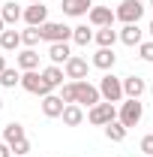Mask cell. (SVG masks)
Masks as SVG:
<instances>
[{"mask_svg": "<svg viewBox=\"0 0 153 157\" xmlns=\"http://www.w3.org/2000/svg\"><path fill=\"white\" fill-rule=\"evenodd\" d=\"M63 76H66V73L60 70L57 63H51V67L42 70V78H45V85H48L51 91H54V88H63Z\"/></svg>", "mask_w": 153, "mask_h": 157, "instance_id": "2e32d148", "label": "cell"}, {"mask_svg": "<svg viewBox=\"0 0 153 157\" xmlns=\"http://www.w3.org/2000/svg\"><path fill=\"white\" fill-rule=\"evenodd\" d=\"M87 60L78 58V55H72V58L63 63V73H66V78H72V82H81V78H87Z\"/></svg>", "mask_w": 153, "mask_h": 157, "instance_id": "ba28073f", "label": "cell"}, {"mask_svg": "<svg viewBox=\"0 0 153 157\" xmlns=\"http://www.w3.org/2000/svg\"><path fill=\"white\" fill-rule=\"evenodd\" d=\"M6 70V55H0V73Z\"/></svg>", "mask_w": 153, "mask_h": 157, "instance_id": "d6a6232c", "label": "cell"}, {"mask_svg": "<svg viewBox=\"0 0 153 157\" xmlns=\"http://www.w3.org/2000/svg\"><path fill=\"white\" fill-rule=\"evenodd\" d=\"M60 97L63 103L69 106V103H78V94H75V82H69V85H63V91H60Z\"/></svg>", "mask_w": 153, "mask_h": 157, "instance_id": "83f0119b", "label": "cell"}, {"mask_svg": "<svg viewBox=\"0 0 153 157\" xmlns=\"http://www.w3.org/2000/svg\"><path fill=\"white\" fill-rule=\"evenodd\" d=\"M27 3H42V0H27Z\"/></svg>", "mask_w": 153, "mask_h": 157, "instance_id": "e575fe53", "label": "cell"}, {"mask_svg": "<svg viewBox=\"0 0 153 157\" xmlns=\"http://www.w3.org/2000/svg\"><path fill=\"white\" fill-rule=\"evenodd\" d=\"M3 30H6V21H3V18H0V33H3Z\"/></svg>", "mask_w": 153, "mask_h": 157, "instance_id": "836d02e7", "label": "cell"}, {"mask_svg": "<svg viewBox=\"0 0 153 157\" xmlns=\"http://www.w3.org/2000/svg\"><path fill=\"white\" fill-rule=\"evenodd\" d=\"M0 3H3V0H0Z\"/></svg>", "mask_w": 153, "mask_h": 157, "instance_id": "ab89813d", "label": "cell"}, {"mask_svg": "<svg viewBox=\"0 0 153 157\" xmlns=\"http://www.w3.org/2000/svg\"><path fill=\"white\" fill-rule=\"evenodd\" d=\"M129 133V127H123L120 121H111V124H105V139H111V142H123Z\"/></svg>", "mask_w": 153, "mask_h": 157, "instance_id": "603a6c76", "label": "cell"}, {"mask_svg": "<svg viewBox=\"0 0 153 157\" xmlns=\"http://www.w3.org/2000/svg\"><path fill=\"white\" fill-rule=\"evenodd\" d=\"M138 58L147 60V63H153V39H150V42H141V45H138Z\"/></svg>", "mask_w": 153, "mask_h": 157, "instance_id": "f1b7e54d", "label": "cell"}, {"mask_svg": "<svg viewBox=\"0 0 153 157\" xmlns=\"http://www.w3.org/2000/svg\"><path fill=\"white\" fill-rule=\"evenodd\" d=\"M39 39H42V30L39 27H30L27 24V30H21V45H27V48H33Z\"/></svg>", "mask_w": 153, "mask_h": 157, "instance_id": "4316f807", "label": "cell"}, {"mask_svg": "<svg viewBox=\"0 0 153 157\" xmlns=\"http://www.w3.org/2000/svg\"><path fill=\"white\" fill-rule=\"evenodd\" d=\"M93 30H87V24H78V27H72V42L75 45H90L93 42Z\"/></svg>", "mask_w": 153, "mask_h": 157, "instance_id": "cb8c5ba5", "label": "cell"}, {"mask_svg": "<svg viewBox=\"0 0 153 157\" xmlns=\"http://www.w3.org/2000/svg\"><path fill=\"white\" fill-rule=\"evenodd\" d=\"M0 157H12V145L9 142H0Z\"/></svg>", "mask_w": 153, "mask_h": 157, "instance_id": "1f68e13d", "label": "cell"}, {"mask_svg": "<svg viewBox=\"0 0 153 157\" xmlns=\"http://www.w3.org/2000/svg\"><path fill=\"white\" fill-rule=\"evenodd\" d=\"M114 60H117L114 48H99V52L93 55V60H90V63H93L96 70H105V73H108V70L114 67Z\"/></svg>", "mask_w": 153, "mask_h": 157, "instance_id": "5bb4252c", "label": "cell"}, {"mask_svg": "<svg viewBox=\"0 0 153 157\" xmlns=\"http://www.w3.org/2000/svg\"><path fill=\"white\" fill-rule=\"evenodd\" d=\"M87 121L93 124V127H105V124H111V121H117V109H114V103H96L93 109L87 112Z\"/></svg>", "mask_w": 153, "mask_h": 157, "instance_id": "3957f363", "label": "cell"}, {"mask_svg": "<svg viewBox=\"0 0 153 157\" xmlns=\"http://www.w3.org/2000/svg\"><path fill=\"white\" fill-rule=\"evenodd\" d=\"M144 118V106H141V100H123V106L117 109V121L123 124V127H135L138 121Z\"/></svg>", "mask_w": 153, "mask_h": 157, "instance_id": "6da1fadb", "label": "cell"}, {"mask_svg": "<svg viewBox=\"0 0 153 157\" xmlns=\"http://www.w3.org/2000/svg\"><path fill=\"white\" fill-rule=\"evenodd\" d=\"M99 91H102V97L108 100V103H123V78L111 76V73H105V76L99 78Z\"/></svg>", "mask_w": 153, "mask_h": 157, "instance_id": "7a4b0ae2", "label": "cell"}, {"mask_svg": "<svg viewBox=\"0 0 153 157\" xmlns=\"http://www.w3.org/2000/svg\"><path fill=\"white\" fill-rule=\"evenodd\" d=\"M150 94H153V85H150Z\"/></svg>", "mask_w": 153, "mask_h": 157, "instance_id": "74e56055", "label": "cell"}, {"mask_svg": "<svg viewBox=\"0 0 153 157\" xmlns=\"http://www.w3.org/2000/svg\"><path fill=\"white\" fill-rule=\"evenodd\" d=\"M60 118H63L66 127H78V124L84 121V109H81L78 103H69V106L63 109V115H60Z\"/></svg>", "mask_w": 153, "mask_h": 157, "instance_id": "e0dca14e", "label": "cell"}, {"mask_svg": "<svg viewBox=\"0 0 153 157\" xmlns=\"http://www.w3.org/2000/svg\"><path fill=\"white\" fill-rule=\"evenodd\" d=\"M27 151H30V142H27V139H18V142L12 145V154L15 157H24Z\"/></svg>", "mask_w": 153, "mask_h": 157, "instance_id": "f546056e", "label": "cell"}, {"mask_svg": "<svg viewBox=\"0 0 153 157\" xmlns=\"http://www.w3.org/2000/svg\"><path fill=\"white\" fill-rule=\"evenodd\" d=\"M141 151H144L147 157H153V133H147V136L141 139Z\"/></svg>", "mask_w": 153, "mask_h": 157, "instance_id": "4dcf8cb0", "label": "cell"}, {"mask_svg": "<svg viewBox=\"0 0 153 157\" xmlns=\"http://www.w3.org/2000/svg\"><path fill=\"white\" fill-rule=\"evenodd\" d=\"M150 36H153V21H150Z\"/></svg>", "mask_w": 153, "mask_h": 157, "instance_id": "d590c367", "label": "cell"}, {"mask_svg": "<svg viewBox=\"0 0 153 157\" xmlns=\"http://www.w3.org/2000/svg\"><path fill=\"white\" fill-rule=\"evenodd\" d=\"M24 21H27L30 27H42V24L48 21V6H42V3H30V6L24 9Z\"/></svg>", "mask_w": 153, "mask_h": 157, "instance_id": "30bf717a", "label": "cell"}, {"mask_svg": "<svg viewBox=\"0 0 153 157\" xmlns=\"http://www.w3.org/2000/svg\"><path fill=\"white\" fill-rule=\"evenodd\" d=\"M0 109H3V100H0Z\"/></svg>", "mask_w": 153, "mask_h": 157, "instance_id": "8d00e7d4", "label": "cell"}, {"mask_svg": "<svg viewBox=\"0 0 153 157\" xmlns=\"http://www.w3.org/2000/svg\"><path fill=\"white\" fill-rule=\"evenodd\" d=\"M114 15L123 21V24H138V18L144 15V3H141V0H123L114 9Z\"/></svg>", "mask_w": 153, "mask_h": 157, "instance_id": "8992f818", "label": "cell"}, {"mask_svg": "<svg viewBox=\"0 0 153 157\" xmlns=\"http://www.w3.org/2000/svg\"><path fill=\"white\" fill-rule=\"evenodd\" d=\"M36 67H39V52L24 48V52L18 55V70H24V73H27V70H36Z\"/></svg>", "mask_w": 153, "mask_h": 157, "instance_id": "ffe728a7", "label": "cell"}, {"mask_svg": "<svg viewBox=\"0 0 153 157\" xmlns=\"http://www.w3.org/2000/svg\"><path fill=\"white\" fill-rule=\"evenodd\" d=\"M150 6H153V0H150Z\"/></svg>", "mask_w": 153, "mask_h": 157, "instance_id": "f35d334b", "label": "cell"}, {"mask_svg": "<svg viewBox=\"0 0 153 157\" xmlns=\"http://www.w3.org/2000/svg\"><path fill=\"white\" fill-rule=\"evenodd\" d=\"M75 94H78V106H87V109H93L96 103H102V91L96 85H90L87 78L75 82Z\"/></svg>", "mask_w": 153, "mask_h": 157, "instance_id": "277c9868", "label": "cell"}, {"mask_svg": "<svg viewBox=\"0 0 153 157\" xmlns=\"http://www.w3.org/2000/svg\"><path fill=\"white\" fill-rule=\"evenodd\" d=\"M63 109H66L63 97H57V94L42 97V115H45V118H60V115H63Z\"/></svg>", "mask_w": 153, "mask_h": 157, "instance_id": "8fae6325", "label": "cell"}, {"mask_svg": "<svg viewBox=\"0 0 153 157\" xmlns=\"http://www.w3.org/2000/svg\"><path fill=\"white\" fill-rule=\"evenodd\" d=\"M39 30H42V39L45 42H69L72 39V27H66L60 21H45Z\"/></svg>", "mask_w": 153, "mask_h": 157, "instance_id": "52a82bcc", "label": "cell"}, {"mask_svg": "<svg viewBox=\"0 0 153 157\" xmlns=\"http://www.w3.org/2000/svg\"><path fill=\"white\" fill-rule=\"evenodd\" d=\"M114 12H111V6H93L90 12H87V21L93 24V27H111L114 24Z\"/></svg>", "mask_w": 153, "mask_h": 157, "instance_id": "9c48e42d", "label": "cell"}, {"mask_svg": "<svg viewBox=\"0 0 153 157\" xmlns=\"http://www.w3.org/2000/svg\"><path fill=\"white\" fill-rule=\"evenodd\" d=\"M12 157H15V154H12Z\"/></svg>", "mask_w": 153, "mask_h": 157, "instance_id": "60d3db41", "label": "cell"}, {"mask_svg": "<svg viewBox=\"0 0 153 157\" xmlns=\"http://www.w3.org/2000/svg\"><path fill=\"white\" fill-rule=\"evenodd\" d=\"M96 42H99V48H111L117 39H120V33H117L114 27H96Z\"/></svg>", "mask_w": 153, "mask_h": 157, "instance_id": "ac0fdd59", "label": "cell"}, {"mask_svg": "<svg viewBox=\"0 0 153 157\" xmlns=\"http://www.w3.org/2000/svg\"><path fill=\"white\" fill-rule=\"evenodd\" d=\"M144 91H147V85H144L141 76H126V78H123V94H126L129 100H138Z\"/></svg>", "mask_w": 153, "mask_h": 157, "instance_id": "4fadbf2b", "label": "cell"}, {"mask_svg": "<svg viewBox=\"0 0 153 157\" xmlns=\"http://www.w3.org/2000/svg\"><path fill=\"white\" fill-rule=\"evenodd\" d=\"M120 42H123V45H141V30H138V24H123Z\"/></svg>", "mask_w": 153, "mask_h": 157, "instance_id": "d6986e66", "label": "cell"}, {"mask_svg": "<svg viewBox=\"0 0 153 157\" xmlns=\"http://www.w3.org/2000/svg\"><path fill=\"white\" fill-rule=\"evenodd\" d=\"M48 58H51V63H66V60L72 58V52H69V42H51L48 45Z\"/></svg>", "mask_w": 153, "mask_h": 157, "instance_id": "9a60e30c", "label": "cell"}, {"mask_svg": "<svg viewBox=\"0 0 153 157\" xmlns=\"http://www.w3.org/2000/svg\"><path fill=\"white\" fill-rule=\"evenodd\" d=\"M60 9H63L66 15H72V18H81V15H87V12L93 9V3H90V0H63Z\"/></svg>", "mask_w": 153, "mask_h": 157, "instance_id": "7c38bea8", "label": "cell"}, {"mask_svg": "<svg viewBox=\"0 0 153 157\" xmlns=\"http://www.w3.org/2000/svg\"><path fill=\"white\" fill-rule=\"evenodd\" d=\"M18 139H27V136H24V127H21L18 121H12V124H6V127H3V142L15 145Z\"/></svg>", "mask_w": 153, "mask_h": 157, "instance_id": "7402d4cb", "label": "cell"}, {"mask_svg": "<svg viewBox=\"0 0 153 157\" xmlns=\"http://www.w3.org/2000/svg\"><path fill=\"white\" fill-rule=\"evenodd\" d=\"M0 85H3V88H15V85H21V73L12 70V67H6V70L0 73Z\"/></svg>", "mask_w": 153, "mask_h": 157, "instance_id": "484cf974", "label": "cell"}, {"mask_svg": "<svg viewBox=\"0 0 153 157\" xmlns=\"http://www.w3.org/2000/svg\"><path fill=\"white\" fill-rule=\"evenodd\" d=\"M21 88H24L27 94H39V97H48V94H51V88L45 85L42 73H36V70H27V73H21Z\"/></svg>", "mask_w": 153, "mask_h": 157, "instance_id": "5b68a950", "label": "cell"}, {"mask_svg": "<svg viewBox=\"0 0 153 157\" xmlns=\"http://www.w3.org/2000/svg\"><path fill=\"white\" fill-rule=\"evenodd\" d=\"M18 45H21V33L18 30H3V33H0V48H3V52H15Z\"/></svg>", "mask_w": 153, "mask_h": 157, "instance_id": "44dd1931", "label": "cell"}, {"mask_svg": "<svg viewBox=\"0 0 153 157\" xmlns=\"http://www.w3.org/2000/svg\"><path fill=\"white\" fill-rule=\"evenodd\" d=\"M0 18L6 21V24H15L18 18H24V12H21L12 0H9V3H3V9H0Z\"/></svg>", "mask_w": 153, "mask_h": 157, "instance_id": "d4e9b609", "label": "cell"}]
</instances>
